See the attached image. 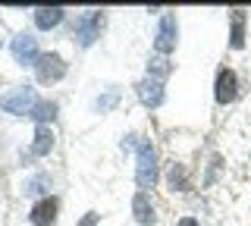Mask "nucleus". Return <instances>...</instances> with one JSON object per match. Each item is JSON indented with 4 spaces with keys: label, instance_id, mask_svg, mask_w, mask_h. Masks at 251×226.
Returning a JSON list of instances; mask_svg holds the SVG:
<instances>
[{
    "label": "nucleus",
    "instance_id": "f257e3e1",
    "mask_svg": "<svg viewBox=\"0 0 251 226\" xmlns=\"http://www.w3.org/2000/svg\"><path fill=\"white\" fill-rule=\"evenodd\" d=\"M135 160H138V170H135V182L141 192L154 189L157 182V154H154V145L151 142H138L135 145Z\"/></svg>",
    "mask_w": 251,
    "mask_h": 226
},
{
    "label": "nucleus",
    "instance_id": "f03ea898",
    "mask_svg": "<svg viewBox=\"0 0 251 226\" xmlns=\"http://www.w3.org/2000/svg\"><path fill=\"white\" fill-rule=\"evenodd\" d=\"M35 104H38V98H35V88H31V85H19V88L6 91V95L0 98V107L13 116H28L35 110Z\"/></svg>",
    "mask_w": 251,
    "mask_h": 226
},
{
    "label": "nucleus",
    "instance_id": "7ed1b4c3",
    "mask_svg": "<svg viewBox=\"0 0 251 226\" xmlns=\"http://www.w3.org/2000/svg\"><path fill=\"white\" fill-rule=\"evenodd\" d=\"M35 75H38L41 85H53L66 75V63H63L60 53H41L38 63H35Z\"/></svg>",
    "mask_w": 251,
    "mask_h": 226
},
{
    "label": "nucleus",
    "instance_id": "20e7f679",
    "mask_svg": "<svg viewBox=\"0 0 251 226\" xmlns=\"http://www.w3.org/2000/svg\"><path fill=\"white\" fill-rule=\"evenodd\" d=\"M10 50H13V60L19 66H35L38 63V38L35 35H28V32H22V35H16L13 38V44H10Z\"/></svg>",
    "mask_w": 251,
    "mask_h": 226
},
{
    "label": "nucleus",
    "instance_id": "39448f33",
    "mask_svg": "<svg viewBox=\"0 0 251 226\" xmlns=\"http://www.w3.org/2000/svg\"><path fill=\"white\" fill-rule=\"evenodd\" d=\"M176 35H179L176 16H173V13H163L160 28H157V38H154V48H157V53H160V57H167V53L176 50Z\"/></svg>",
    "mask_w": 251,
    "mask_h": 226
},
{
    "label": "nucleus",
    "instance_id": "423d86ee",
    "mask_svg": "<svg viewBox=\"0 0 251 226\" xmlns=\"http://www.w3.org/2000/svg\"><path fill=\"white\" fill-rule=\"evenodd\" d=\"M98 32H100V13L98 10H88L82 19L75 22V38H78L82 48H91L94 38H98Z\"/></svg>",
    "mask_w": 251,
    "mask_h": 226
},
{
    "label": "nucleus",
    "instance_id": "0eeeda50",
    "mask_svg": "<svg viewBox=\"0 0 251 226\" xmlns=\"http://www.w3.org/2000/svg\"><path fill=\"white\" fill-rule=\"evenodd\" d=\"M235 95H239V82H235V73H232V69H220V75H217V88H214L217 104H220V107L232 104Z\"/></svg>",
    "mask_w": 251,
    "mask_h": 226
},
{
    "label": "nucleus",
    "instance_id": "6e6552de",
    "mask_svg": "<svg viewBox=\"0 0 251 226\" xmlns=\"http://www.w3.org/2000/svg\"><path fill=\"white\" fill-rule=\"evenodd\" d=\"M138 100L145 107H160L163 104V82L154 79V75H145V79L138 82Z\"/></svg>",
    "mask_w": 251,
    "mask_h": 226
},
{
    "label": "nucleus",
    "instance_id": "1a4fd4ad",
    "mask_svg": "<svg viewBox=\"0 0 251 226\" xmlns=\"http://www.w3.org/2000/svg\"><path fill=\"white\" fill-rule=\"evenodd\" d=\"M31 226H53L57 223V198H41L28 214Z\"/></svg>",
    "mask_w": 251,
    "mask_h": 226
},
{
    "label": "nucleus",
    "instance_id": "9d476101",
    "mask_svg": "<svg viewBox=\"0 0 251 226\" xmlns=\"http://www.w3.org/2000/svg\"><path fill=\"white\" fill-rule=\"evenodd\" d=\"M63 13H66L63 6H41V10H35V25L41 32H50L63 22Z\"/></svg>",
    "mask_w": 251,
    "mask_h": 226
},
{
    "label": "nucleus",
    "instance_id": "9b49d317",
    "mask_svg": "<svg viewBox=\"0 0 251 226\" xmlns=\"http://www.w3.org/2000/svg\"><path fill=\"white\" fill-rule=\"evenodd\" d=\"M132 210H135V220L141 226H154V207H151V201H148V192H138L135 198H132Z\"/></svg>",
    "mask_w": 251,
    "mask_h": 226
},
{
    "label": "nucleus",
    "instance_id": "f8f14e48",
    "mask_svg": "<svg viewBox=\"0 0 251 226\" xmlns=\"http://www.w3.org/2000/svg\"><path fill=\"white\" fill-rule=\"evenodd\" d=\"M50 148H53L50 126H38L35 129V142H31V154H35V157H44V154H50Z\"/></svg>",
    "mask_w": 251,
    "mask_h": 226
},
{
    "label": "nucleus",
    "instance_id": "ddd939ff",
    "mask_svg": "<svg viewBox=\"0 0 251 226\" xmlns=\"http://www.w3.org/2000/svg\"><path fill=\"white\" fill-rule=\"evenodd\" d=\"M229 44L235 50L245 48V13H242V10L232 13V38H229Z\"/></svg>",
    "mask_w": 251,
    "mask_h": 226
},
{
    "label": "nucleus",
    "instance_id": "4468645a",
    "mask_svg": "<svg viewBox=\"0 0 251 226\" xmlns=\"http://www.w3.org/2000/svg\"><path fill=\"white\" fill-rule=\"evenodd\" d=\"M28 116L38 123V126H47V120H53V116H57V104H53V100H38L35 110H31Z\"/></svg>",
    "mask_w": 251,
    "mask_h": 226
},
{
    "label": "nucleus",
    "instance_id": "2eb2a0df",
    "mask_svg": "<svg viewBox=\"0 0 251 226\" xmlns=\"http://www.w3.org/2000/svg\"><path fill=\"white\" fill-rule=\"evenodd\" d=\"M116 100H120V91L110 88L107 95H100L98 100H94V110H98V113H107V110H113V107H116Z\"/></svg>",
    "mask_w": 251,
    "mask_h": 226
},
{
    "label": "nucleus",
    "instance_id": "dca6fc26",
    "mask_svg": "<svg viewBox=\"0 0 251 226\" xmlns=\"http://www.w3.org/2000/svg\"><path fill=\"white\" fill-rule=\"evenodd\" d=\"M47 189H50V176H44V173H38L35 179L25 182V195H38V192H47Z\"/></svg>",
    "mask_w": 251,
    "mask_h": 226
},
{
    "label": "nucleus",
    "instance_id": "f3484780",
    "mask_svg": "<svg viewBox=\"0 0 251 226\" xmlns=\"http://www.w3.org/2000/svg\"><path fill=\"white\" fill-rule=\"evenodd\" d=\"M148 75H154V79H167V75H170V63H167V60H163V57H157V60H151V63H148Z\"/></svg>",
    "mask_w": 251,
    "mask_h": 226
},
{
    "label": "nucleus",
    "instance_id": "a211bd4d",
    "mask_svg": "<svg viewBox=\"0 0 251 226\" xmlns=\"http://www.w3.org/2000/svg\"><path fill=\"white\" fill-rule=\"evenodd\" d=\"M170 185H173V192H182L185 189V170L182 167H176V163H173V170H170Z\"/></svg>",
    "mask_w": 251,
    "mask_h": 226
},
{
    "label": "nucleus",
    "instance_id": "6ab92c4d",
    "mask_svg": "<svg viewBox=\"0 0 251 226\" xmlns=\"http://www.w3.org/2000/svg\"><path fill=\"white\" fill-rule=\"evenodd\" d=\"M98 220H100V214H88V217H82V223H78V226H94Z\"/></svg>",
    "mask_w": 251,
    "mask_h": 226
},
{
    "label": "nucleus",
    "instance_id": "aec40b11",
    "mask_svg": "<svg viewBox=\"0 0 251 226\" xmlns=\"http://www.w3.org/2000/svg\"><path fill=\"white\" fill-rule=\"evenodd\" d=\"M176 226H201L198 220H195V217H182V220H179Z\"/></svg>",
    "mask_w": 251,
    "mask_h": 226
}]
</instances>
